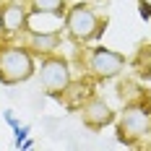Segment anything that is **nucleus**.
<instances>
[{"mask_svg":"<svg viewBox=\"0 0 151 151\" xmlns=\"http://www.w3.org/2000/svg\"><path fill=\"white\" fill-rule=\"evenodd\" d=\"M81 117L89 128L99 130L112 122V109L104 104V99H89L86 104H81Z\"/></svg>","mask_w":151,"mask_h":151,"instance_id":"6","label":"nucleus"},{"mask_svg":"<svg viewBox=\"0 0 151 151\" xmlns=\"http://www.w3.org/2000/svg\"><path fill=\"white\" fill-rule=\"evenodd\" d=\"M5 122H8L11 128H16V125H18V120H16V115H13V112H5Z\"/></svg>","mask_w":151,"mask_h":151,"instance_id":"12","label":"nucleus"},{"mask_svg":"<svg viewBox=\"0 0 151 151\" xmlns=\"http://www.w3.org/2000/svg\"><path fill=\"white\" fill-rule=\"evenodd\" d=\"M42 86H45L50 94H60L68 83H70V70H68V63L60 60V58H50V60L42 63Z\"/></svg>","mask_w":151,"mask_h":151,"instance_id":"5","label":"nucleus"},{"mask_svg":"<svg viewBox=\"0 0 151 151\" xmlns=\"http://www.w3.org/2000/svg\"><path fill=\"white\" fill-rule=\"evenodd\" d=\"M29 24V16L24 11V5H5L3 11H0V29L5 31V34H16V31H21L24 26Z\"/></svg>","mask_w":151,"mask_h":151,"instance_id":"7","label":"nucleus"},{"mask_svg":"<svg viewBox=\"0 0 151 151\" xmlns=\"http://www.w3.org/2000/svg\"><path fill=\"white\" fill-rule=\"evenodd\" d=\"M63 5H65V0H31L34 13H42V16H60Z\"/></svg>","mask_w":151,"mask_h":151,"instance_id":"9","label":"nucleus"},{"mask_svg":"<svg viewBox=\"0 0 151 151\" xmlns=\"http://www.w3.org/2000/svg\"><path fill=\"white\" fill-rule=\"evenodd\" d=\"M34 73V60L24 47H8L0 52V81L3 83H18Z\"/></svg>","mask_w":151,"mask_h":151,"instance_id":"1","label":"nucleus"},{"mask_svg":"<svg viewBox=\"0 0 151 151\" xmlns=\"http://www.w3.org/2000/svg\"><path fill=\"white\" fill-rule=\"evenodd\" d=\"M151 128V109L146 104H130L125 107L117 125V138L122 143H136L138 138H143Z\"/></svg>","mask_w":151,"mask_h":151,"instance_id":"3","label":"nucleus"},{"mask_svg":"<svg viewBox=\"0 0 151 151\" xmlns=\"http://www.w3.org/2000/svg\"><path fill=\"white\" fill-rule=\"evenodd\" d=\"M60 42V37L55 31H31V50L37 52H52Z\"/></svg>","mask_w":151,"mask_h":151,"instance_id":"8","label":"nucleus"},{"mask_svg":"<svg viewBox=\"0 0 151 151\" xmlns=\"http://www.w3.org/2000/svg\"><path fill=\"white\" fill-rule=\"evenodd\" d=\"M13 133H16V149H21V143L29 138L31 128H29V125H16V128H13Z\"/></svg>","mask_w":151,"mask_h":151,"instance_id":"10","label":"nucleus"},{"mask_svg":"<svg viewBox=\"0 0 151 151\" xmlns=\"http://www.w3.org/2000/svg\"><path fill=\"white\" fill-rule=\"evenodd\" d=\"M99 26H102V18L96 16V11H94L91 5L78 3V5H73V8L68 11L65 29H68V34L73 37L76 42H89V39H94V37L102 31Z\"/></svg>","mask_w":151,"mask_h":151,"instance_id":"2","label":"nucleus"},{"mask_svg":"<svg viewBox=\"0 0 151 151\" xmlns=\"http://www.w3.org/2000/svg\"><path fill=\"white\" fill-rule=\"evenodd\" d=\"M138 5H141V16L149 18L151 16V0H138Z\"/></svg>","mask_w":151,"mask_h":151,"instance_id":"11","label":"nucleus"},{"mask_svg":"<svg viewBox=\"0 0 151 151\" xmlns=\"http://www.w3.org/2000/svg\"><path fill=\"white\" fill-rule=\"evenodd\" d=\"M122 65H125V58L120 52L104 50V47H96L89 58V70L99 78H115L122 70Z\"/></svg>","mask_w":151,"mask_h":151,"instance_id":"4","label":"nucleus"}]
</instances>
